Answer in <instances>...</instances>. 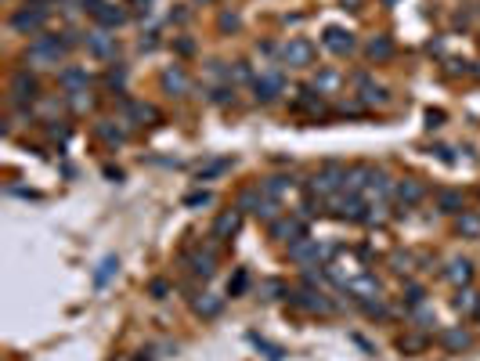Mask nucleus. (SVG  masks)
I'll return each mask as SVG.
<instances>
[{
  "label": "nucleus",
  "instance_id": "1",
  "mask_svg": "<svg viewBox=\"0 0 480 361\" xmlns=\"http://www.w3.org/2000/svg\"><path fill=\"white\" fill-rule=\"evenodd\" d=\"M66 54V44L58 40V37H37L33 44H29V51H25V62H33L37 69H51V66H58V58Z\"/></svg>",
  "mask_w": 480,
  "mask_h": 361
},
{
  "label": "nucleus",
  "instance_id": "2",
  "mask_svg": "<svg viewBox=\"0 0 480 361\" xmlns=\"http://www.w3.org/2000/svg\"><path fill=\"white\" fill-rule=\"evenodd\" d=\"M238 209H246V214H253V217H260V221H267V224L278 221V202L267 199V195L260 192V185L238 192Z\"/></svg>",
  "mask_w": 480,
  "mask_h": 361
},
{
  "label": "nucleus",
  "instance_id": "3",
  "mask_svg": "<svg viewBox=\"0 0 480 361\" xmlns=\"http://www.w3.org/2000/svg\"><path fill=\"white\" fill-rule=\"evenodd\" d=\"M47 25V8L44 4H33V8H18L15 15H11V29L15 33H22V37H37L40 29Z\"/></svg>",
  "mask_w": 480,
  "mask_h": 361
},
{
  "label": "nucleus",
  "instance_id": "4",
  "mask_svg": "<svg viewBox=\"0 0 480 361\" xmlns=\"http://www.w3.org/2000/svg\"><path fill=\"white\" fill-rule=\"evenodd\" d=\"M289 257H293L296 264H307V267H325L321 260L333 257V250L321 246L318 238H300V243H289Z\"/></svg>",
  "mask_w": 480,
  "mask_h": 361
},
{
  "label": "nucleus",
  "instance_id": "5",
  "mask_svg": "<svg viewBox=\"0 0 480 361\" xmlns=\"http://www.w3.org/2000/svg\"><path fill=\"white\" fill-rule=\"evenodd\" d=\"M289 304L300 307V311H307V314H333L336 311L333 300L321 296L318 289H296V293H289Z\"/></svg>",
  "mask_w": 480,
  "mask_h": 361
},
{
  "label": "nucleus",
  "instance_id": "6",
  "mask_svg": "<svg viewBox=\"0 0 480 361\" xmlns=\"http://www.w3.org/2000/svg\"><path fill=\"white\" fill-rule=\"evenodd\" d=\"M282 87H285V76H282V69H264V73L257 76V83H253V94H257V102L271 105V102L282 94Z\"/></svg>",
  "mask_w": 480,
  "mask_h": 361
},
{
  "label": "nucleus",
  "instance_id": "7",
  "mask_svg": "<svg viewBox=\"0 0 480 361\" xmlns=\"http://www.w3.org/2000/svg\"><path fill=\"white\" fill-rule=\"evenodd\" d=\"M11 102L15 105H29V102H37V94H40V83H37V76H29L25 69H18L15 76H11Z\"/></svg>",
  "mask_w": 480,
  "mask_h": 361
},
{
  "label": "nucleus",
  "instance_id": "8",
  "mask_svg": "<svg viewBox=\"0 0 480 361\" xmlns=\"http://www.w3.org/2000/svg\"><path fill=\"white\" fill-rule=\"evenodd\" d=\"M314 54H318V47H314L311 40H304V37H293V40L285 44V51H282V58H285L289 66H311Z\"/></svg>",
  "mask_w": 480,
  "mask_h": 361
},
{
  "label": "nucleus",
  "instance_id": "9",
  "mask_svg": "<svg viewBox=\"0 0 480 361\" xmlns=\"http://www.w3.org/2000/svg\"><path fill=\"white\" fill-rule=\"evenodd\" d=\"M87 51H91L94 58H116V51H119V44H116V37L109 33V29H94V33H87Z\"/></svg>",
  "mask_w": 480,
  "mask_h": 361
},
{
  "label": "nucleus",
  "instance_id": "10",
  "mask_svg": "<svg viewBox=\"0 0 480 361\" xmlns=\"http://www.w3.org/2000/svg\"><path fill=\"white\" fill-rule=\"evenodd\" d=\"M321 44L333 54H350L354 51V33H350V29H340V25H328L321 33Z\"/></svg>",
  "mask_w": 480,
  "mask_h": 361
},
{
  "label": "nucleus",
  "instance_id": "11",
  "mask_svg": "<svg viewBox=\"0 0 480 361\" xmlns=\"http://www.w3.org/2000/svg\"><path fill=\"white\" fill-rule=\"evenodd\" d=\"M238 228H242V209H224V214L214 221V238H221V243H228V238L238 235Z\"/></svg>",
  "mask_w": 480,
  "mask_h": 361
},
{
  "label": "nucleus",
  "instance_id": "12",
  "mask_svg": "<svg viewBox=\"0 0 480 361\" xmlns=\"http://www.w3.org/2000/svg\"><path fill=\"white\" fill-rule=\"evenodd\" d=\"M271 238H278V243H300V238H307V228H304V221L278 217V221H271Z\"/></svg>",
  "mask_w": 480,
  "mask_h": 361
},
{
  "label": "nucleus",
  "instance_id": "13",
  "mask_svg": "<svg viewBox=\"0 0 480 361\" xmlns=\"http://www.w3.org/2000/svg\"><path fill=\"white\" fill-rule=\"evenodd\" d=\"M347 293H354L357 300H379L383 296V286H379V279L376 275H369V271H362L350 286H347Z\"/></svg>",
  "mask_w": 480,
  "mask_h": 361
},
{
  "label": "nucleus",
  "instance_id": "14",
  "mask_svg": "<svg viewBox=\"0 0 480 361\" xmlns=\"http://www.w3.org/2000/svg\"><path fill=\"white\" fill-rule=\"evenodd\" d=\"M293 185H296V180H293L289 173H275V177H264V180H260V192H264L267 199L278 202V199H285V195L293 192Z\"/></svg>",
  "mask_w": 480,
  "mask_h": 361
},
{
  "label": "nucleus",
  "instance_id": "15",
  "mask_svg": "<svg viewBox=\"0 0 480 361\" xmlns=\"http://www.w3.org/2000/svg\"><path fill=\"white\" fill-rule=\"evenodd\" d=\"M159 83H163V90H170V94H188V73L181 69V66H170V69H163V76H159Z\"/></svg>",
  "mask_w": 480,
  "mask_h": 361
},
{
  "label": "nucleus",
  "instance_id": "16",
  "mask_svg": "<svg viewBox=\"0 0 480 361\" xmlns=\"http://www.w3.org/2000/svg\"><path fill=\"white\" fill-rule=\"evenodd\" d=\"M444 279L452 282V286H469V282H473V264H469L466 257L448 260V267H444Z\"/></svg>",
  "mask_w": 480,
  "mask_h": 361
},
{
  "label": "nucleus",
  "instance_id": "17",
  "mask_svg": "<svg viewBox=\"0 0 480 361\" xmlns=\"http://www.w3.org/2000/svg\"><path fill=\"white\" fill-rule=\"evenodd\" d=\"M423 195H426V188L419 185L415 177H408V180H398V185H394V199H398L401 206H415V202L423 199Z\"/></svg>",
  "mask_w": 480,
  "mask_h": 361
},
{
  "label": "nucleus",
  "instance_id": "18",
  "mask_svg": "<svg viewBox=\"0 0 480 361\" xmlns=\"http://www.w3.org/2000/svg\"><path fill=\"white\" fill-rule=\"evenodd\" d=\"M188 264H192V275H195V279H214V271H217V260H214V253H209V250H206V253H202V250L192 253Z\"/></svg>",
  "mask_w": 480,
  "mask_h": 361
},
{
  "label": "nucleus",
  "instance_id": "19",
  "mask_svg": "<svg viewBox=\"0 0 480 361\" xmlns=\"http://www.w3.org/2000/svg\"><path fill=\"white\" fill-rule=\"evenodd\" d=\"M455 311H459V314H476V311H480V293L469 289V286H459V293H455Z\"/></svg>",
  "mask_w": 480,
  "mask_h": 361
},
{
  "label": "nucleus",
  "instance_id": "20",
  "mask_svg": "<svg viewBox=\"0 0 480 361\" xmlns=\"http://www.w3.org/2000/svg\"><path fill=\"white\" fill-rule=\"evenodd\" d=\"M192 307H195V314H199V318H217V314H221V307H224V300H221V296H214V293H202Z\"/></svg>",
  "mask_w": 480,
  "mask_h": 361
},
{
  "label": "nucleus",
  "instance_id": "21",
  "mask_svg": "<svg viewBox=\"0 0 480 361\" xmlns=\"http://www.w3.org/2000/svg\"><path fill=\"white\" fill-rule=\"evenodd\" d=\"M58 83H62L69 94H76V90H87V73L83 69H66L62 76H58Z\"/></svg>",
  "mask_w": 480,
  "mask_h": 361
},
{
  "label": "nucleus",
  "instance_id": "22",
  "mask_svg": "<svg viewBox=\"0 0 480 361\" xmlns=\"http://www.w3.org/2000/svg\"><path fill=\"white\" fill-rule=\"evenodd\" d=\"M455 228H459V235H462V238H476V235H480V217H476V214H469V209H462L459 221H455Z\"/></svg>",
  "mask_w": 480,
  "mask_h": 361
},
{
  "label": "nucleus",
  "instance_id": "23",
  "mask_svg": "<svg viewBox=\"0 0 480 361\" xmlns=\"http://www.w3.org/2000/svg\"><path fill=\"white\" fill-rule=\"evenodd\" d=\"M98 22H101V29H116V25H123L127 22V11H119V8H112V4H105L98 15H94Z\"/></svg>",
  "mask_w": 480,
  "mask_h": 361
},
{
  "label": "nucleus",
  "instance_id": "24",
  "mask_svg": "<svg viewBox=\"0 0 480 361\" xmlns=\"http://www.w3.org/2000/svg\"><path fill=\"white\" fill-rule=\"evenodd\" d=\"M441 343L448 350H466L469 347V333H466V329H448V333L441 336Z\"/></svg>",
  "mask_w": 480,
  "mask_h": 361
},
{
  "label": "nucleus",
  "instance_id": "25",
  "mask_svg": "<svg viewBox=\"0 0 480 361\" xmlns=\"http://www.w3.org/2000/svg\"><path fill=\"white\" fill-rule=\"evenodd\" d=\"M437 206H441V214H462V195L455 192H437Z\"/></svg>",
  "mask_w": 480,
  "mask_h": 361
},
{
  "label": "nucleus",
  "instance_id": "26",
  "mask_svg": "<svg viewBox=\"0 0 480 361\" xmlns=\"http://www.w3.org/2000/svg\"><path fill=\"white\" fill-rule=\"evenodd\" d=\"M390 54H394V44H390L386 37H376V40H369V58H376V62H386Z\"/></svg>",
  "mask_w": 480,
  "mask_h": 361
},
{
  "label": "nucleus",
  "instance_id": "27",
  "mask_svg": "<svg viewBox=\"0 0 480 361\" xmlns=\"http://www.w3.org/2000/svg\"><path fill=\"white\" fill-rule=\"evenodd\" d=\"M116 267H119V260L116 257H105L101 264H98V271H94V286L101 289V286H109V279L116 275Z\"/></svg>",
  "mask_w": 480,
  "mask_h": 361
},
{
  "label": "nucleus",
  "instance_id": "28",
  "mask_svg": "<svg viewBox=\"0 0 480 361\" xmlns=\"http://www.w3.org/2000/svg\"><path fill=\"white\" fill-rule=\"evenodd\" d=\"M250 340H253V347H260V350H264V357H267V361H282V347L267 343V340H264V336H257V333H253Z\"/></svg>",
  "mask_w": 480,
  "mask_h": 361
},
{
  "label": "nucleus",
  "instance_id": "29",
  "mask_svg": "<svg viewBox=\"0 0 480 361\" xmlns=\"http://www.w3.org/2000/svg\"><path fill=\"white\" fill-rule=\"evenodd\" d=\"M228 166H231V159H214V163H206V166H199V180L217 177V173H224Z\"/></svg>",
  "mask_w": 480,
  "mask_h": 361
},
{
  "label": "nucleus",
  "instance_id": "30",
  "mask_svg": "<svg viewBox=\"0 0 480 361\" xmlns=\"http://www.w3.org/2000/svg\"><path fill=\"white\" fill-rule=\"evenodd\" d=\"M246 286H250V275H246L242 267H238V271H235V279L228 282V296H242V293H246Z\"/></svg>",
  "mask_w": 480,
  "mask_h": 361
},
{
  "label": "nucleus",
  "instance_id": "31",
  "mask_svg": "<svg viewBox=\"0 0 480 361\" xmlns=\"http://www.w3.org/2000/svg\"><path fill=\"white\" fill-rule=\"evenodd\" d=\"M423 296H426L423 286H415V282L405 286V304H408V307H423Z\"/></svg>",
  "mask_w": 480,
  "mask_h": 361
},
{
  "label": "nucleus",
  "instance_id": "32",
  "mask_svg": "<svg viewBox=\"0 0 480 361\" xmlns=\"http://www.w3.org/2000/svg\"><path fill=\"white\" fill-rule=\"evenodd\" d=\"M390 264H394V271H398V275H408V271H412V253H394V257H390Z\"/></svg>",
  "mask_w": 480,
  "mask_h": 361
},
{
  "label": "nucleus",
  "instance_id": "33",
  "mask_svg": "<svg viewBox=\"0 0 480 361\" xmlns=\"http://www.w3.org/2000/svg\"><path fill=\"white\" fill-rule=\"evenodd\" d=\"M209 202H214V195H209V192H192V195L185 199L188 209H202V206H209Z\"/></svg>",
  "mask_w": 480,
  "mask_h": 361
},
{
  "label": "nucleus",
  "instance_id": "34",
  "mask_svg": "<svg viewBox=\"0 0 480 361\" xmlns=\"http://www.w3.org/2000/svg\"><path fill=\"white\" fill-rule=\"evenodd\" d=\"M98 134H101L105 141H112V145L123 141V130H116V127H109V123H98Z\"/></svg>",
  "mask_w": 480,
  "mask_h": 361
},
{
  "label": "nucleus",
  "instance_id": "35",
  "mask_svg": "<svg viewBox=\"0 0 480 361\" xmlns=\"http://www.w3.org/2000/svg\"><path fill=\"white\" fill-rule=\"evenodd\" d=\"M105 80H109V87H116V90H123V83H127V73H123V69H112V73H109Z\"/></svg>",
  "mask_w": 480,
  "mask_h": 361
},
{
  "label": "nucleus",
  "instance_id": "36",
  "mask_svg": "<svg viewBox=\"0 0 480 361\" xmlns=\"http://www.w3.org/2000/svg\"><path fill=\"white\" fill-rule=\"evenodd\" d=\"M148 293H152V296H156V300H163V296H166V293H170V286H166V282H163V279H156V282H152V286H148Z\"/></svg>",
  "mask_w": 480,
  "mask_h": 361
},
{
  "label": "nucleus",
  "instance_id": "37",
  "mask_svg": "<svg viewBox=\"0 0 480 361\" xmlns=\"http://www.w3.org/2000/svg\"><path fill=\"white\" fill-rule=\"evenodd\" d=\"M336 83H340V80H336V73H321V76H318V87H321V90L336 87Z\"/></svg>",
  "mask_w": 480,
  "mask_h": 361
},
{
  "label": "nucleus",
  "instance_id": "38",
  "mask_svg": "<svg viewBox=\"0 0 480 361\" xmlns=\"http://www.w3.org/2000/svg\"><path fill=\"white\" fill-rule=\"evenodd\" d=\"M264 300H275V293H282V282H264Z\"/></svg>",
  "mask_w": 480,
  "mask_h": 361
},
{
  "label": "nucleus",
  "instance_id": "39",
  "mask_svg": "<svg viewBox=\"0 0 480 361\" xmlns=\"http://www.w3.org/2000/svg\"><path fill=\"white\" fill-rule=\"evenodd\" d=\"M221 29H238V18L235 15H221Z\"/></svg>",
  "mask_w": 480,
  "mask_h": 361
},
{
  "label": "nucleus",
  "instance_id": "40",
  "mask_svg": "<svg viewBox=\"0 0 480 361\" xmlns=\"http://www.w3.org/2000/svg\"><path fill=\"white\" fill-rule=\"evenodd\" d=\"M62 44H66V51L76 47V44H80V33H62Z\"/></svg>",
  "mask_w": 480,
  "mask_h": 361
},
{
  "label": "nucleus",
  "instance_id": "41",
  "mask_svg": "<svg viewBox=\"0 0 480 361\" xmlns=\"http://www.w3.org/2000/svg\"><path fill=\"white\" fill-rule=\"evenodd\" d=\"M177 51H181V54H192L195 44H192V40H177Z\"/></svg>",
  "mask_w": 480,
  "mask_h": 361
},
{
  "label": "nucleus",
  "instance_id": "42",
  "mask_svg": "<svg viewBox=\"0 0 480 361\" xmlns=\"http://www.w3.org/2000/svg\"><path fill=\"white\" fill-rule=\"evenodd\" d=\"M343 8H350V11H357V8H362V0H343Z\"/></svg>",
  "mask_w": 480,
  "mask_h": 361
},
{
  "label": "nucleus",
  "instance_id": "43",
  "mask_svg": "<svg viewBox=\"0 0 480 361\" xmlns=\"http://www.w3.org/2000/svg\"><path fill=\"white\" fill-rule=\"evenodd\" d=\"M148 4H152V0H134V8H137V11H148Z\"/></svg>",
  "mask_w": 480,
  "mask_h": 361
},
{
  "label": "nucleus",
  "instance_id": "44",
  "mask_svg": "<svg viewBox=\"0 0 480 361\" xmlns=\"http://www.w3.org/2000/svg\"><path fill=\"white\" fill-rule=\"evenodd\" d=\"M33 4H44V8H47V4H51V0H33Z\"/></svg>",
  "mask_w": 480,
  "mask_h": 361
},
{
  "label": "nucleus",
  "instance_id": "45",
  "mask_svg": "<svg viewBox=\"0 0 480 361\" xmlns=\"http://www.w3.org/2000/svg\"><path fill=\"white\" fill-rule=\"evenodd\" d=\"M134 361H144V357H134Z\"/></svg>",
  "mask_w": 480,
  "mask_h": 361
}]
</instances>
